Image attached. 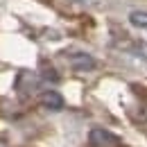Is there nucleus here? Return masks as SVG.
Listing matches in <instances>:
<instances>
[{
	"mask_svg": "<svg viewBox=\"0 0 147 147\" xmlns=\"http://www.w3.org/2000/svg\"><path fill=\"white\" fill-rule=\"evenodd\" d=\"M91 143L95 147H118V145H120V138H118L115 134L107 131V129L95 127L91 131Z\"/></svg>",
	"mask_w": 147,
	"mask_h": 147,
	"instance_id": "nucleus-1",
	"label": "nucleus"
},
{
	"mask_svg": "<svg viewBox=\"0 0 147 147\" xmlns=\"http://www.w3.org/2000/svg\"><path fill=\"white\" fill-rule=\"evenodd\" d=\"M68 59H70V66H73V70H77V73H91V70H95V59H93L91 55H84V52H73V55H68Z\"/></svg>",
	"mask_w": 147,
	"mask_h": 147,
	"instance_id": "nucleus-2",
	"label": "nucleus"
},
{
	"mask_svg": "<svg viewBox=\"0 0 147 147\" xmlns=\"http://www.w3.org/2000/svg\"><path fill=\"white\" fill-rule=\"evenodd\" d=\"M43 107L50 111H61L63 109V97L57 91H45L43 93Z\"/></svg>",
	"mask_w": 147,
	"mask_h": 147,
	"instance_id": "nucleus-3",
	"label": "nucleus"
},
{
	"mask_svg": "<svg viewBox=\"0 0 147 147\" xmlns=\"http://www.w3.org/2000/svg\"><path fill=\"white\" fill-rule=\"evenodd\" d=\"M129 23L138 30H147V11H140V9H134L129 14Z\"/></svg>",
	"mask_w": 147,
	"mask_h": 147,
	"instance_id": "nucleus-4",
	"label": "nucleus"
},
{
	"mask_svg": "<svg viewBox=\"0 0 147 147\" xmlns=\"http://www.w3.org/2000/svg\"><path fill=\"white\" fill-rule=\"evenodd\" d=\"M23 86H27V88H30V95H32V93H36V88H38V77H36V75H32V73H23V75H20L18 88H23Z\"/></svg>",
	"mask_w": 147,
	"mask_h": 147,
	"instance_id": "nucleus-5",
	"label": "nucleus"
},
{
	"mask_svg": "<svg viewBox=\"0 0 147 147\" xmlns=\"http://www.w3.org/2000/svg\"><path fill=\"white\" fill-rule=\"evenodd\" d=\"M79 2H82V5H88V2H93V0H79Z\"/></svg>",
	"mask_w": 147,
	"mask_h": 147,
	"instance_id": "nucleus-6",
	"label": "nucleus"
}]
</instances>
